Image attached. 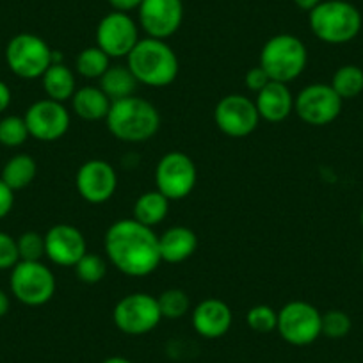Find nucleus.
<instances>
[{
    "label": "nucleus",
    "instance_id": "18",
    "mask_svg": "<svg viewBox=\"0 0 363 363\" xmlns=\"http://www.w3.org/2000/svg\"><path fill=\"white\" fill-rule=\"evenodd\" d=\"M233 323L230 306L225 301L216 298L203 299L193 310V328L200 337L214 340L225 337Z\"/></svg>",
    "mask_w": 363,
    "mask_h": 363
},
{
    "label": "nucleus",
    "instance_id": "9",
    "mask_svg": "<svg viewBox=\"0 0 363 363\" xmlns=\"http://www.w3.org/2000/svg\"><path fill=\"white\" fill-rule=\"evenodd\" d=\"M323 313L306 301H291L278 312L277 331L287 344L305 347L323 335Z\"/></svg>",
    "mask_w": 363,
    "mask_h": 363
},
{
    "label": "nucleus",
    "instance_id": "15",
    "mask_svg": "<svg viewBox=\"0 0 363 363\" xmlns=\"http://www.w3.org/2000/svg\"><path fill=\"white\" fill-rule=\"evenodd\" d=\"M75 186L82 200H86L87 203H106L116 193L118 174L106 160H87L77 171Z\"/></svg>",
    "mask_w": 363,
    "mask_h": 363
},
{
    "label": "nucleus",
    "instance_id": "17",
    "mask_svg": "<svg viewBox=\"0 0 363 363\" xmlns=\"http://www.w3.org/2000/svg\"><path fill=\"white\" fill-rule=\"evenodd\" d=\"M86 253V237L77 226L59 223L45 233V257L55 265L73 267Z\"/></svg>",
    "mask_w": 363,
    "mask_h": 363
},
{
    "label": "nucleus",
    "instance_id": "27",
    "mask_svg": "<svg viewBox=\"0 0 363 363\" xmlns=\"http://www.w3.org/2000/svg\"><path fill=\"white\" fill-rule=\"evenodd\" d=\"M111 57L100 47H87L79 52L75 59V68L84 79H102L104 73L109 69Z\"/></svg>",
    "mask_w": 363,
    "mask_h": 363
},
{
    "label": "nucleus",
    "instance_id": "12",
    "mask_svg": "<svg viewBox=\"0 0 363 363\" xmlns=\"http://www.w3.org/2000/svg\"><path fill=\"white\" fill-rule=\"evenodd\" d=\"M139 40L138 23L128 13H109L96 27V47L102 48L111 59L128 57Z\"/></svg>",
    "mask_w": 363,
    "mask_h": 363
},
{
    "label": "nucleus",
    "instance_id": "42",
    "mask_svg": "<svg viewBox=\"0 0 363 363\" xmlns=\"http://www.w3.org/2000/svg\"><path fill=\"white\" fill-rule=\"evenodd\" d=\"M359 223H362V228H363V211H362V214H359Z\"/></svg>",
    "mask_w": 363,
    "mask_h": 363
},
{
    "label": "nucleus",
    "instance_id": "28",
    "mask_svg": "<svg viewBox=\"0 0 363 363\" xmlns=\"http://www.w3.org/2000/svg\"><path fill=\"white\" fill-rule=\"evenodd\" d=\"M77 280L86 285H96L106 278L107 274V262L100 255L86 253L75 265Z\"/></svg>",
    "mask_w": 363,
    "mask_h": 363
},
{
    "label": "nucleus",
    "instance_id": "37",
    "mask_svg": "<svg viewBox=\"0 0 363 363\" xmlns=\"http://www.w3.org/2000/svg\"><path fill=\"white\" fill-rule=\"evenodd\" d=\"M109 4L114 11L128 13L134 11V9H139V6L143 4V0H109Z\"/></svg>",
    "mask_w": 363,
    "mask_h": 363
},
{
    "label": "nucleus",
    "instance_id": "35",
    "mask_svg": "<svg viewBox=\"0 0 363 363\" xmlns=\"http://www.w3.org/2000/svg\"><path fill=\"white\" fill-rule=\"evenodd\" d=\"M244 82H246L247 89L258 93V91H262L269 82H271V79H269V75L260 68V66H253V68L247 69Z\"/></svg>",
    "mask_w": 363,
    "mask_h": 363
},
{
    "label": "nucleus",
    "instance_id": "10",
    "mask_svg": "<svg viewBox=\"0 0 363 363\" xmlns=\"http://www.w3.org/2000/svg\"><path fill=\"white\" fill-rule=\"evenodd\" d=\"M196 164L182 152H169L159 160L155 167L157 191L169 201L184 200L196 187Z\"/></svg>",
    "mask_w": 363,
    "mask_h": 363
},
{
    "label": "nucleus",
    "instance_id": "41",
    "mask_svg": "<svg viewBox=\"0 0 363 363\" xmlns=\"http://www.w3.org/2000/svg\"><path fill=\"white\" fill-rule=\"evenodd\" d=\"M102 363H132L128 358H123V356H111V358H106Z\"/></svg>",
    "mask_w": 363,
    "mask_h": 363
},
{
    "label": "nucleus",
    "instance_id": "44",
    "mask_svg": "<svg viewBox=\"0 0 363 363\" xmlns=\"http://www.w3.org/2000/svg\"><path fill=\"white\" fill-rule=\"evenodd\" d=\"M333 363H344V362H333Z\"/></svg>",
    "mask_w": 363,
    "mask_h": 363
},
{
    "label": "nucleus",
    "instance_id": "11",
    "mask_svg": "<svg viewBox=\"0 0 363 363\" xmlns=\"http://www.w3.org/2000/svg\"><path fill=\"white\" fill-rule=\"evenodd\" d=\"M344 100L330 84H310L294 99V111L306 125L324 127L340 116Z\"/></svg>",
    "mask_w": 363,
    "mask_h": 363
},
{
    "label": "nucleus",
    "instance_id": "3",
    "mask_svg": "<svg viewBox=\"0 0 363 363\" xmlns=\"http://www.w3.org/2000/svg\"><path fill=\"white\" fill-rule=\"evenodd\" d=\"M127 66L139 84L148 87H166L178 77V57L164 40L143 38L128 54Z\"/></svg>",
    "mask_w": 363,
    "mask_h": 363
},
{
    "label": "nucleus",
    "instance_id": "29",
    "mask_svg": "<svg viewBox=\"0 0 363 363\" xmlns=\"http://www.w3.org/2000/svg\"><path fill=\"white\" fill-rule=\"evenodd\" d=\"M162 319H180L191 308V299L182 289H167L157 298Z\"/></svg>",
    "mask_w": 363,
    "mask_h": 363
},
{
    "label": "nucleus",
    "instance_id": "8",
    "mask_svg": "<svg viewBox=\"0 0 363 363\" xmlns=\"http://www.w3.org/2000/svg\"><path fill=\"white\" fill-rule=\"evenodd\" d=\"M113 319L121 333L139 337L155 330L162 320V313L157 298L146 292H132L116 303Z\"/></svg>",
    "mask_w": 363,
    "mask_h": 363
},
{
    "label": "nucleus",
    "instance_id": "25",
    "mask_svg": "<svg viewBox=\"0 0 363 363\" xmlns=\"http://www.w3.org/2000/svg\"><path fill=\"white\" fill-rule=\"evenodd\" d=\"M169 212V200L159 191H148L135 200L134 219L141 225L153 228L166 219Z\"/></svg>",
    "mask_w": 363,
    "mask_h": 363
},
{
    "label": "nucleus",
    "instance_id": "16",
    "mask_svg": "<svg viewBox=\"0 0 363 363\" xmlns=\"http://www.w3.org/2000/svg\"><path fill=\"white\" fill-rule=\"evenodd\" d=\"M182 20V0H143V4L139 6V23L148 38L167 40L180 29Z\"/></svg>",
    "mask_w": 363,
    "mask_h": 363
},
{
    "label": "nucleus",
    "instance_id": "34",
    "mask_svg": "<svg viewBox=\"0 0 363 363\" xmlns=\"http://www.w3.org/2000/svg\"><path fill=\"white\" fill-rule=\"evenodd\" d=\"M20 262L18 244L15 237L0 232V271H11Z\"/></svg>",
    "mask_w": 363,
    "mask_h": 363
},
{
    "label": "nucleus",
    "instance_id": "31",
    "mask_svg": "<svg viewBox=\"0 0 363 363\" xmlns=\"http://www.w3.org/2000/svg\"><path fill=\"white\" fill-rule=\"evenodd\" d=\"M246 324L257 333H271L277 331L278 312L267 305L251 306L246 313Z\"/></svg>",
    "mask_w": 363,
    "mask_h": 363
},
{
    "label": "nucleus",
    "instance_id": "32",
    "mask_svg": "<svg viewBox=\"0 0 363 363\" xmlns=\"http://www.w3.org/2000/svg\"><path fill=\"white\" fill-rule=\"evenodd\" d=\"M351 328V317L342 310H328L326 313H323L320 330H323L324 337L331 338V340H340V338L347 337Z\"/></svg>",
    "mask_w": 363,
    "mask_h": 363
},
{
    "label": "nucleus",
    "instance_id": "14",
    "mask_svg": "<svg viewBox=\"0 0 363 363\" xmlns=\"http://www.w3.org/2000/svg\"><path fill=\"white\" fill-rule=\"evenodd\" d=\"M23 120L29 128L30 138L41 143H54L61 139L68 132L69 121H72L65 104L50 99L34 102L27 109Z\"/></svg>",
    "mask_w": 363,
    "mask_h": 363
},
{
    "label": "nucleus",
    "instance_id": "1",
    "mask_svg": "<svg viewBox=\"0 0 363 363\" xmlns=\"http://www.w3.org/2000/svg\"><path fill=\"white\" fill-rule=\"evenodd\" d=\"M107 258L120 272L132 278L148 277L162 262L159 235L150 226L132 219H120L109 226L104 240Z\"/></svg>",
    "mask_w": 363,
    "mask_h": 363
},
{
    "label": "nucleus",
    "instance_id": "23",
    "mask_svg": "<svg viewBox=\"0 0 363 363\" xmlns=\"http://www.w3.org/2000/svg\"><path fill=\"white\" fill-rule=\"evenodd\" d=\"M138 86L139 82L134 77V73L130 72L128 66L123 65H111L109 69L100 79V89L109 96L111 102L134 96Z\"/></svg>",
    "mask_w": 363,
    "mask_h": 363
},
{
    "label": "nucleus",
    "instance_id": "30",
    "mask_svg": "<svg viewBox=\"0 0 363 363\" xmlns=\"http://www.w3.org/2000/svg\"><path fill=\"white\" fill-rule=\"evenodd\" d=\"M30 138L29 128L22 116H4L0 120V145L18 148Z\"/></svg>",
    "mask_w": 363,
    "mask_h": 363
},
{
    "label": "nucleus",
    "instance_id": "6",
    "mask_svg": "<svg viewBox=\"0 0 363 363\" xmlns=\"http://www.w3.org/2000/svg\"><path fill=\"white\" fill-rule=\"evenodd\" d=\"M52 50L43 38L30 33L16 34L6 47V62L16 77L26 80L41 79L52 65Z\"/></svg>",
    "mask_w": 363,
    "mask_h": 363
},
{
    "label": "nucleus",
    "instance_id": "39",
    "mask_svg": "<svg viewBox=\"0 0 363 363\" xmlns=\"http://www.w3.org/2000/svg\"><path fill=\"white\" fill-rule=\"evenodd\" d=\"M11 308V299H9L8 292L0 289V317H4Z\"/></svg>",
    "mask_w": 363,
    "mask_h": 363
},
{
    "label": "nucleus",
    "instance_id": "20",
    "mask_svg": "<svg viewBox=\"0 0 363 363\" xmlns=\"http://www.w3.org/2000/svg\"><path fill=\"white\" fill-rule=\"evenodd\" d=\"M162 262L180 264L193 257L198 250V235L187 226H171L159 237Z\"/></svg>",
    "mask_w": 363,
    "mask_h": 363
},
{
    "label": "nucleus",
    "instance_id": "40",
    "mask_svg": "<svg viewBox=\"0 0 363 363\" xmlns=\"http://www.w3.org/2000/svg\"><path fill=\"white\" fill-rule=\"evenodd\" d=\"M323 0H294V4L298 6L299 9H303V11H312L315 6H319Z\"/></svg>",
    "mask_w": 363,
    "mask_h": 363
},
{
    "label": "nucleus",
    "instance_id": "4",
    "mask_svg": "<svg viewBox=\"0 0 363 363\" xmlns=\"http://www.w3.org/2000/svg\"><path fill=\"white\" fill-rule=\"evenodd\" d=\"M313 36L328 45H345L362 30V13L347 0H323L310 11Z\"/></svg>",
    "mask_w": 363,
    "mask_h": 363
},
{
    "label": "nucleus",
    "instance_id": "21",
    "mask_svg": "<svg viewBox=\"0 0 363 363\" xmlns=\"http://www.w3.org/2000/svg\"><path fill=\"white\" fill-rule=\"evenodd\" d=\"M109 96L96 86H86L75 91L72 99L73 113L86 121L106 120L111 109Z\"/></svg>",
    "mask_w": 363,
    "mask_h": 363
},
{
    "label": "nucleus",
    "instance_id": "19",
    "mask_svg": "<svg viewBox=\"0 0 363 363\" xmlns=\"http://www.w3.org/2000/svg\"><path fill=\"white\" fill-rule=\"evenodd\" d=\"M260 120L269 121V123H280L287 120L294 111V96L287 84L284 82H271L257 93L255 99Z\"/></svg>",
    "mask_w": 363,
    "mask_h": 363
},
{
    "label": "nucleus",
    "instance_id": "24",
    "mask_svg": "<svg viewBox=\"0 0 363 363\" xmlns=\"http://www.w3.org/2000/svg\"><path fill=\"white\" fill-rule=\"evenodd\" d=\"M36 174V160L30 155H26V153H18V155L11 157V159L4 164L0 178H2L6 186L11 187L13 191H22L33 184Z\"/></svg>",
    "mask_w": 363,
    "mask_h": 363
},
{
    "label": "nucleus",
    "instance_id": "7",
    "mask_svg": "<svg viewBox=\"0 0 363 363\" xmlns=\"http://www.w3.org/2000/svg\"><path fill=\"white\" fill-rule=\"evenodd\" d=\"M11 292L20 303L27 306H41L55 294V277L43 262L20 260L11 269L9 278Z\"/></svg>",
    "mask_w": 363,
    "mask_h": 363
},
{
    "label": "nucleus",
    "instance_id": "13",
    "mask_svg": "<svg viewBox=\"0 0 363 363\" xmlns=\"http://www.w3.org/2000/svg\"><path fill=\"white\" fill-rule=\"evenodd\" d=\"M214 120L219 130L228 138H246L257 130L260 114L255 100L244 95H228L216 106Z\"/></svg>",
    "mask_w": 363,
    "mask_h": 363
},
{
    "label": "nucleus",
    "instance_id": "2",
    "mask_svg": "<svg viewBox=\"0 0 363 363\" xmlns=\"http://www.w3.org/2000/svg\"><path fill=\"white\" fill-rule=\"evenodd\" d=\"M106 123L118 141L146 143L159 132L160 114L153 104L134 95L111 104Z\"/></svg>",
    "mask_w": 363,
    "mask_h": 363
},
{
    "label": "nucleus",
    "instance_id": "33",
    "mask_svg": "<svg viewBox=\"0 0 363 363\" xmlns=\"http://www.w3.org/2000/svg\"><path fill=\"white\" fill-rule=\"evenodd\" d=\"M20 260L40 262L45 257V235L38 232H26L16 239Z\"/></svg>",
    "mask_w": 363,
    "mask_h": 363
},
{
    "label": "nucleus",
    "instance_id": "22",
    "mask_svg": "<svg viewBox=\"0 0 363 363\" xmlns=\"http://www.w3.org/2000/svg\"><path fill=\"white\" fill-rule=\"evenodd\" d=\"M41 80H43V89L47 99L65 104L75 95V75L65 62L48 66Z\"/></svg>",
    "mask_w": 363,
    "mask_h": 363
},
{
    "label": "nucleus",
    "instance_id": "36",
    "mask_svg": "<svg viewBox=\"0 0 363 363\" xmlns=\"http://www.w3.org/2000/svg\"><path fill=\"white\" fill-rule=\"evenodd\" d=\"M13 205H15V191L6 186L4 180L0 178V219H4L13 211Z\"/></svg>",
    "mask_w": 363,
    "mask_h": 363
},
{
    "label": "nucleus",
    "instance_id": "5",
    "mask_svg": "<svg viewBox=\"0 0 363 363\" xmlns=\"http://www.w3.org/2000/svg\"><path fill=\"white\" fill-rule=\"evenodd\" d=\"M306 62H308V52L298 36L277 34L262 47L258 66L274 82L289 84L305 72Z\"/></svg>",
    "mask_w": 363,
    "mask_h": 363
},
{
    "label": "nucleus",
    "instance_id": "26",
    "mask_svg": "<svg viewBox=\"0 0 363 363\" xmlns=\"http://www.w3.org/2000/svg\"><path fill=\"white\" fill-rule=\"evenodd\" d=\"M331 87L342 100H352L363 93V69L356 65H344L333 73Z\"/></svg>",
    "mask_w": 363,
    "mask_h": 363
},
{
    "label": "nucleus",
    "instance_id": "43",
    "mask_svg": "<svg viewBox=\"0 0 363 363\" xmlns=\"http://www.w3.org/2000/svg\"><path fill=\"white\" fill-rule=\"evenodd\" d=\"M359 258H362V265H363V250H362V257H359Z\"/></svg>",
    "mask_w": 363,
    "mask_h": 363
},
{
    "label": "nucleus",
    "instance_id": "38",
    "mask_svg": "<svg viewBox=\"0 0 363 363\" xmlns=\"http://www.w3.org/2000/svg\"><path fill=\"white\" fill-rule=\"evenodd\" d=\"M11 89H9V86L6 82H2L0 80V114L4 113V111H8V107L11 106Z\"/></svg>",
    "mask_w": 363,
    "mask_h": 363
}]
</instances>
